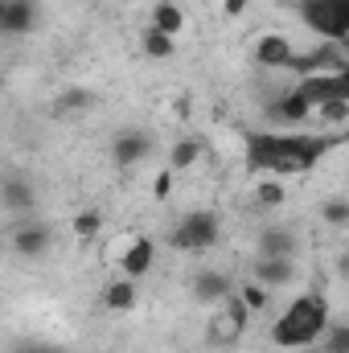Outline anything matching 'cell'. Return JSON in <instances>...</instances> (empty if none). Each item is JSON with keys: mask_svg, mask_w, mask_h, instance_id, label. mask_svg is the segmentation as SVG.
I'll list each match as a JSON object with an SVG mask.
<instances>
[{"mask_svg": "<svg viewBox=\"0 0 349 353\" xmlns=\"http://www.w3.org/2000/svg\"><path fill=\"white\" fill-rule=\"evenodd\" d=\"M247 325H251V312H247V308L239 304V296L230 292L222 304H214V312H210V321H206V341H210L214 350H235V345L243 341Z\"/></svg>", "mask_w": 349, "mask_h": 353, "instance_id": "5", "label": "cell"}, {"mask_svg": "<svg viewBox=\"0 0 349 353\" xmlns=\"http://www.w3.org/2000/svg\"><path fill=\"white\" fill-rule=\"evenodd\" d=\"M41 21V4L37 0H8L4 4V21H0V33H12V37H29Z\"/></svg>", "mask_w": 349, "mask_h": 353, "instance_id": "9", "label": "cell"}, {"mask_svg": "<svg viewBox=\"0 0 349 353\" xmlns=\"http://www.w3.org/2000/svg\"><path fill=\"white\" fill-rule=\"evenodd\" d=\"M337 136H283V132H251L247 136V173L251 176H300L308 173Z\"/></svg>", "mask_w": 349, "mask_h": 353, "instance_id": "1", "label": "cell"}, {"mask_svg": "<svg viewBox=\"0 0 349 353\" xmlns=\"http://www.w3.org/2000/svg\"><path fill=\"white\" fill-rule=\"evenodd\" d=\"M283 197H288V189H283L279 176H259L255 181V201L259 205H283Z\"/></svg>", "mask_w": 349, "mask_h": 353, "instance_id": "25", "label": "cell"}, {"mask_svg": "<svg viewBox=\"0 0 349 353\" xmlns=\"http://www.w3.org/2000/svg\"><path fill=\"white\" fill-rule=\"evenodd\" d=\"M173 176L177 173H169V169L152 176V197H157V201H169V193H173Z\"/></svg>", "mask_w": 349, "mask_h": 353, "instance_id": "29", "label": "cell"}, {"mask_svg": "<svg viewBox=\"0 0 349 353\" xmlns=\"http://www.w3.org/2000/svg\"><path fill=\"white\" fill-rule=\"evenodd\" d=\"M148 152H152V140H148L144 132H119V136H115V144H111V161H115L119 169L140 165Z\"/></svg>", "mask_w": 349, "mask_h": 353, "instance_id": "14", "label": "cell"}, {"mask_svg": "<svg viewBox=\"0 0 349 353\" xmlns=\"http://www.w3.org/2000/svg\"><path fill=\"white\" fill-rule=\"evenodd\" d=\"M115 243H119V247H111V259H115V267H119L123 279H140V275L152 271V263H157L152 239H144V234H119Z\"/></svg>", "mask_w": 349, "mask_h": 353, "instance_id": "6", "label": "cell"}, {"mask_svg": "<svg viewBox=\"0 0 349 353\" xmlns=\"http://www.w3.org/2000/svg\"><path fill=\"white\" fill-rule=\"evenodd\" d=\"M50 243H54V234H50L46 222H25V226H17V234H12V251H17L21 259H41V255L50 251Z\"/></svg>", "mask_w": 349, "mask_h": 353, "instance_id": "11", "label": "cell"}, {"mask_svg": "<svg viewBox=\"0 0 349 353\" xmlns=\"http://www.w3.org/2000/svg\"><path fill=\"white\" fill-rule=\"evenodd\" d=\"M90 103H94V94H90L87 87H70V90H62L58 111H62V115H74V111H87Z\"/></svg>", "mask_w": 349, "mask_h": 353, "instance_id": "27", "label": "cell"}, {"mask_svg": "<svg viewBox=\"0 0 349 353\" xmlns=\"http://www.w3.org/2000/svg\"><path fill=\"white\" fill-rule=\"evenodd\" d=\"M251 279L259 283V288H283V283H292L296 279V259H271V255H259L255 263H251Z\"/></svg>", "mask_w": 349, "mask_h": 353, "instance_id": "13", "label": "cell"}, {"mask_svg": "<svg viewBox=\"0 0 349 353\" xmlns=\"http://www.w3.org/2000/svg\"><path fill=\"white\" fill-rule=\"evenodd\" d=\"M259 255H271V259H296V234H292V230H263L259 234Z\"/></svg>", "mask_w": 349, "mask_h": 353, "instance_id": "19", "label": "cell"}, {"mask_svg": "<svg viewBox=\"0 0 349 353\" xmlns=\"http://www.w3.org/2000/svg\"><path fill=\"white\" fill-rule=\"evenodd\" d=\"M329 300L325 296H317V292H308V296H296L288 308H283V316L271 325V345L275 350H304V345H317L321 341V333L329 329Z\"/></svg>", "mask_w": 349, "mask_h": 353, "instance_id": "2", "label": "cell"}, {"mask_svg": "<svg viewBox=\"0 0 349 353\" xmlns=\"http://www.w3.org/2000/svg\"><path fill=\"white\" fill-rule=\"evenodd\" d=\"M189 292H193V300H197V304H210V308H214V304H222V300L235 292V283H230V275H226V271H197Z\"/></svg>", "mask_w": 349, "mask_h": 353, "instance_id": "12", "label": "cell"}, {"mask_svg": "<svg viewBox=\"0 0 349 353\" xmlns=\"http://www.w3.org/2000/svg\"><path fill=\"white\" fill-rule=\"evenodd\" d=\"M99 230H103V214H99V210H79V214L70 218V234H74L79 243H94Z\"/></svg>", "mask_w": 349, "mask_h": 353, "instance_id": "22", "label": "cell"}, {"mask_svg": "<svg viewBox=\"0 0 349 353\" xmlns=\"http://www.w3.org/2000/svg\"><path fill=\"white\" fill-rule=\"evenodd\" d=\"M4 4H8V0H0V21H4Z\"/></svg>", "mask_w": 349, "mask_h": 353, "instance_id": "32", "label": "cell"}, {"mask_svg": "<svg viewBox=\"0 0 349 353\" xmlns=\"http://www.w3.org/2000/svg\"><path fill=\"white\" fill-rule=\"evenodd\" d=\"M288 70H292L296 79H304V74H346L349 62H346V54H341L337 41H321V46H312V50H296Z\"/></svg>", "mask_w": 349, "mask_h": 353, "instance_id": "7", "label": "cell"}, {"mask_svg": "<svg viewBox=\"0 0 349 353\" xmlns=\"http://www.w3.org/2000/svg\"><path fill=\"white\" fill-rule=\"evenodd\" d=\"M218 234H222V222H218L214 210H189L173 230H169V243H173V251L197 255V251L218 247Z\"/></svg>", "mask_w": 349, "mask_h": 353, "instance_id": "4", "label": "cell"}, {"mask_svg": "<svg viewBox=\"0 0 349 353\" xmlns=\"http://www.w3.org/2000/svg\"><path fill=\"white\" fill-rule=\"evenodd\" d=\"M312 115H317L321 123L346 128V123H349V99H325V103H317V107H312Z\"/></svg>", "mask_w": 349, "mask_h": 353, "instance_id": "23", "label": "cell"}, {"mask_svg": "<svg viewBox=\"0 0 349 353\" xmlns=\"http://www.w3.org/2000/svg\"><path fill=\"white\" fill-rule=\"evenodd\" d=\"M296 17L321 41H349V0H296Z\"/></svg>", "mask_w": 349, "mask_h": 353, "instance_id": "3", "label": "cell"}, {"mask_svg": "<svg viewBox=\"0 0 349 353\" xmlns=\"http://www.w3.org/2000/svg\"><path fill=\"white\" fill-rule=\"evenodd\" d=\"M235 296H239V304H243L247 312H263V308H267V300H271V292H267V288H259L255 279H247Z\"/></svg>", "mask_w": 349, "mask_h": 353, "instance_id": "26", "label": "cell"}, {"mask_svg": "<svg viewBox=\"0 0 349 353\" xmlns=\"http://www.w3.org/2000/svg\"><path fill=\"white\" fill-rule=\"evenodd\" d=\"M197 161H201V140L185 136V140H177L173 152H169V173H189Z\"/></svg>", "mask_w": 349, "mask_h": 353, "instance_id": "20", "label": "cell"}, {"mask_svg": "<svg viewBox=\"0 0 349 353\" xmlns=\"http://www.w3.org/2000/svg\"><path fill=\"white\" fill-rule=\"evenodd\" d=\"M17 353H66V350H54V345H41V341H29V345H21Z\"/></svg>", "mask_w": 349, "mask_h": 353, "instance_id": "31", "label": "cell"}, {"mask_svg": "<svg viewBox=\"0 0 349 353\" xmlns=\"http://www.w3.org/2000/svg\"><path fill=\"white\" fill-rule=\"evenodd\" d=\"M0 201H4V210H33L37 205V189L25 176H4L0 181Z\"/></svg>", "mask_w": 349, "mask_h": 353, "instance_id": "17", "label": "cell"}, {"mask_svg": "<svg viewBox=\"0 0 349 353\" xmlns=\"http://www.w3.org/2000/svg\"><path fill=\"white\" fill-rule=\"evenodd\" d=\"M247 4H251V0H222V12L235 21V17H243V12H247Z\"/></svg>", "mask_w": 349, "mask_h": 353, "instance_id": "30", "label": "cell"}, {"mask_svg": "<svg viewBox=\"0 0 349 353\" xmlns=\"http://www.w3.org/2000/svg\"><path fill=\"white\" fill-rule=\"evenodd\" d=\"M308 115H312V107H308L296 90H288V94H279V99L267 103V119H275V123H283V128H296V123H304Z\"/></svg>", "mask_w": 349, "mask_h": 353, "instance_id": "15", "label": "cell"}, {"mask_svg": "<svg viewBox=\"0 0 349 353\" xmlns=\"http://www.w3.org/2000/svg\"><path fill=\"white\" fill-rule=\"evenodd\" d=\"M103 308L107 312H132L136 308V300H140V292H136V279H123V275H115L107 288H103Z\"/></svg>", "mask_w": 349, "mask_h": 353, "instance_id": "16", "label": "cell"}, {"mask_svg": "<svg viewBox=\"0 0 349 353\" xmlns=\"http://www.w3.org/2000/svg\"><path fill=\"white\" fill-rule=\"evenodd\" d=\"M296 94H300L308 107H317V103H325V99H349V70L346 74H304V79L296 83Z\"/></svg>", "mask_w": 349, "mask_h": 353, "instance_id": "8", "label": "cell"}, {"mask_svg": "<svg viewBox=\"0 0 349 353\" xmlns=\"http://www.w3.org/2000/svg\"><path fill=\"white\" fill-rule=\"evenodd\" d=\"M152 29H161L169 37H181L185 33V8L177 0H157L152 4Z\"/></svg>", "mask_w": 349, "mask_h": 353, "instance_id": "18", "label": "cell"}, {"mask_svg": "<svg viewBox=\"0 0 349 353\" xmlns=\"http://www.w3.org/2000/svg\"><path fill=\"white\" fill-rule=\"evenodd\" d=\"M140 41H144V54H148V58H157V62H169V58L177 54V37L161 33V29H152V25L144 29V37H140Z\"/></svg>", "mask_w": 349, "mask_h": 353, "instance_id": "21", "label": "cell"}, {"mask_svg": "<svg viewBox=\"0 0 349 353\" xmlns=\"http://www.w3.org/2000/svg\"><path fill=\"white\" fill-rule=\"evenodd\" d=\"M321 218L329 222V226H346L349 222V205L341 197H333V201H325V210H321Z\"/></svg>", "mask_w": 349, "mask_h": 353, "instance_id": "28", "label": "cell"}, {"mask_svg": "<svg viewBox=\"0 0 349 353\" xmlns=\"http://www.w3.org/2000/svg\"><path fill=\"white\" fill-rule=\"evenodd\" d=\"M292 54H296V46L283 33H263L259 41H255V62H259L263 70H288Z\"/></svg>", "mask_w": 349, "mask_h": 353, "instance_id": "10", "label": "cell"}, {"mask_svg": "<svg viewBox=\"0 0 349 353\" xmlns=\"http://www.w3.org/2000/svg\"><path fill=\"white\" fill-rule=\"evenodd\" d=\"M317 350L321 353H349V329L346 325H337V321H329V329L321 333Z\"/></svg>", "mask_w": 349, "mask_h": 353, "instance_id": "24", "label": "cell"}]
</instances>
